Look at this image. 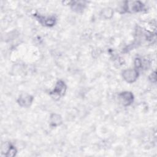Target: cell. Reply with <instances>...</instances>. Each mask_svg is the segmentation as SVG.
<instances>
[{
  "label": "cell",
  "mask_w": 157,
  "mask_h": 157,
  "mask_svg": "<svg viewBox=\"0 0 157 157\" xmlns=\"http://www.w3.org/2000/svg\"><path fill=\"white\" fill-rule=\"evenodd\" d=\"M137 74L138 73L136 70L128 69L124 71L123 76L128 82H132L137 78L138 76Z\"/></svg>",
  "instance_id": "cell-1"
},
{
  "label": "cell",
  "mask_w": 157,
  "mask_h": 157,
  "mask_svg": "<svg viewBox=\"0 0 157 157\" xmlns=\"http://www.w3.org/2000/svg\"><path fill=\"white\" fill-rule=\"evenodd\" d=\"M120 99L124 105H128L133 101V95L129 92H123L120 94Z\"/></svg>",
  "instance_id": "cell-2"
},
{
  "label": "cell",
  "mask_w": 157,
  "mask_h": 157,
  "mask_svg": "<svg viewBox=\"0 0 157 157\" xmlns=\"http://www.w3.org/2000/svg\"><path fill=\"white\" fill-rule=\"evenodd\" d=\"M66 87L64 84V83L62 81H59L56 83V85L53 91V93H51L52 94H54L55 95H57L58 96H63L66 91Z\"/></svg>",
  "instance_id": "cell-3"
},
{
  "label": "cell",
  "mask_w": 157,
  "mask_h": 157,
  "mask_svg": "<svg viewBox=\"0 0 157 157\" xmlns=\"http://www.w3.org/2000/svg\"><path fill=\"white\" fill-rule=\"evenodd\" d=\"M33 101V97L28 94H22L19 97L18 103L20 105L26 107L29 105Z\"/></svg>",
  "instance_id": "cell-4"
},
{
  "label": "cell",
  "mask_w": 157,
  "mask_h": 157,
  "mask_svg": "<svg viewBox=\"0 0 157 157\" xmlns=\"http://www.w3.org/2000/svg\"><path fill=\"white\" fill-rule=\"evenodd\" d=\"M143 4L140 2H133L132 4L128 6V10H131L132 12H138L140 10L142 9Z\"/></svg>",
  "instance_id": "cell-5"
},
{
  "label": "cell",
  "mask_w": 157,
  "mask_h": 157,
  "mask_svg": "<svg viewBox=\"0 0 157 157\" xmlns=\"http://www.w3.org/2000/svg\"><path fill=\"white\" fill-rule=\"evenodd\" d=\"M53 118H51L52 122L53 123L54 125H58L61 122V119L59 115H53Z\"/></svg>",
  "instance_id": "cell-6"
}]
</instances>
